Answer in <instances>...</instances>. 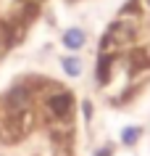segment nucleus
I'll return each instance as SVG.
<instances>
[{
	"instance_id": "1",
	"label": "nucleus",
	"mask_w": 150,
	"mask_h": 156,
	"mask_svg": "<svg viewBox=\"0 0 150 156\" xmlns=\"http://www.w3.org/2000/svg\"><path fill=\"white\" fill-rule=\"evenodd\" d=\"M132 34H134V21H126V19L113 21L111 29L105 32V37H103V53H111L113 48L126 45V42L132 40Z\"/></svg>"
},
{
	"instance_id": "2",
	"label": "nucleus",
	"mask_w": 150,
	"mask_h": 156,
	"mask_svg": "<svg viewBox=\"0 0 150 156\" xmlns=\"http://www.w3.org/2000/svg\"><path fill=\"white\" fill-rule=\"evenodd\" d=\"M45 108H48L50 119L63 122V119H68L71 111H74V98H71L66 90H63V93H53V95L48 98V103H45Z\"/></svg>"
},
{
	"instance_id": "3",
	"label": "nucleus",
	"mask_w": 150,
	"mask_h": 156,
	"mask_svg": "<svg viewBox=\"0 0 150 156\" xmlns=\"http://www.w3.org/2000/svg\"><path fill=\"white\" fill-rule=\"evenodd\" d=\"M63 42H66L68 48H79L84 42V32H79V29H71V32L63 34Z\"/></svg>"
},
{
	"instance_id": "4",
	"label": "nucleus",
	"mask_w": 150,
	"mask_h": 156,
	"mask_svg": "<svg viewBox=\"0 0 150 156\" xmlns=\"http://www.w3.org/2000/svg\"><path fill=\"white\" fill-rule=\"evenodd\" d=\"M63 69H66L68 74H79V61H76V58H66V61H63Z\"/></svg>"
},
{
	"instance_id": "5",
	"label": "nucleus",
	"mask_w": 150,
	"mask_h": 156,
	"mask_svg": "<svg viewBox=\"0 0 150 156\" xmlns=\"http://www.w3.org/2000/svg\"><path fill=\"white\" fill-rule=\"evenodd\" d=\"M137 135H140L137 130H129V132H124V143H134V140H137Z\"/></svg>"
},
{
	"instance_id": "6",
	"label": "nucleus",
	"mask_w": 150,
	"mask_h": 156,
	"mask_svg": "<svg viewBox=\"0 0 150 156\" xmlns=\"http://www.w3.org/2000/svg\"><path fill=\"white\" fill-rule=\"evenodd\" d=\"M108 154H111V151H108V148H105V151H100V154H98V156H108Z\"/></svg>"
},
{
	"instance_id": "7",
	"label": "nucleus",
	"mask_w": 150,
	"mask_h": 156,
	"mask_svg": "<svg viewBox=\"0 0 150 156\" xmlns=\"http://www.w3.org/2000/svg\"><path fill=\"white\" fill-rule=\"evenodd\" d=\"M142 5H145V8H150V0H142Z\"/></svg>"
}]
</instances>
